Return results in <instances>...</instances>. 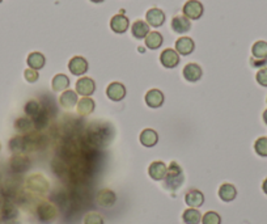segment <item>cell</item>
Wrapping results in <instances>:
<instances>
[{"label":"cell","instance_id":"d4e9b609","mask_svg":"<svg viewBox=\"0 0 267 224\" xmlns=\"http://www.w3.org/2000/svg\"><path fill=\"white\" fill-rule=\"evenodd\" d=\"M237 195V190L232 184H223L219 188V198L223 202H232Z\"/></svg>","mask_w":267,"mask_h":224},{"label":"cell","instance_id":"7bdbcfd3","mask_svg":"<svg viewBox=\"0 0 267 224\" xmlns=\"http://www.w3.org/2000/svg\"><path fill=\"white\" fill-rule=\"evenodd\" d=\"M90 1H92V3H102L104 0H90Z\"/></svg>","mask_w":267,"mask_h":224},{"label":"cell","instance_id":"ba28073f","mask_svg":"<svg viewBox=\"0 0 267 224\" xmlns=\"http://www.w3.org/2000/svg\"><path fill=\"white\" fill-rule=\"evenodd\" d=\"M106 94L108 97L114 102L122 101L123 98L126 97V88L125 85L118 81H114V83H110L106 88Z\"/></svg>","mask_w":267,"mask_h":224},{"label":"cell","instance_id":"484cf974","mask_svg":"<svg viewBox=\"0 0 267 224\" xmlns=\"http://www.w3.org/2000/svg\"><path fill=\"white\" fill-rule=\"evenodd\" d=\"M26 63L29 66V69L33 70H41L46 63V59H45V55L42 53H38V51H34V53H30L28 55V59H26Z\"/></svg>","mask_w":267,"mask_h":224},{"label":"cell","instance_id":"e0dca14e","mask_svg":"<svg viewBox=\"0 0 267 224\" xmlns=\"http://www.w3.org/2000/svg\"><path fill=\"white\" fill-rule=\"evenodd\" d=\"M195 44L190 37H181L176 41V51L180 55H190L194 51Z\"/></svg>","mask_w":267,"mask_h":224},{"label":"cell","instance_id":"44dd1931","mask_svg":"<svg viewBox=\"0 0 267 224\" xmlns=\"http://www.w3.org/2000/svg\"><path fill=\"white\" fill-rule=\"evenodd\" d=\"M77 102V93L73 90H65L59 97V104L63 109H72Z\"/></svg>","mask_w":267,"mask_h":224},{"label":"cell","instance_id":"f6af8a7d","mask_svg":"<svg viewBox=\"0 0 267 224\" xmlns=\"http://www.w3.org/2000/svg\"><path fill=\"white\" fill-rule=\"evenodd\" d=\"M1 1H3V0H0V3H1Z\"/></svg>","mask_w":267,"mask_h":224},{"label":"cell","instance_id":"1f68e13d","mask_svg":"<svg viewBox=\"0 0 267 224\" xmlns=\"http://www.w3.org/2000/svg\"><path fill=\"white\" fill-rule=\"evenodd\" d=\"M253 58L267 59V42L265 41H257L252 47Z\"/></svg>","mask_w":267,"mask_h":224},{"label":"cell","instance_id":"603a6c76","mask_svg":"<svg viewBox=\"0 0 267 224\" xmlns=\"http://www.w3.org/2000/svg\"><path fill=\"white\" fill-rule=\"evenodd\" d=\"M94 108H96V104H94L93 100L89 97H83L79 102H77V105H76V109H77V114H79V116H83V117L92 114L94 110Z\"/></svg>","mask_w":267,"mask_h":224},{"label":"cell","instance_id":"74e56055","mask_svg":"<svg viewBox=\"0 0 267 224\" xmlns=\"http://www.w3.org/2000/svg\"><path fill=\"white\" fill-rule=\"evenodd\" d=\"M24 77H25L28 83H36L38 77H40V75H38V71H37V70L26 69L25 71H24Z\"/></svg>","mask_w":267,"mask_h":224},{"label":"cell","instance_id":"7c38bea8","mask_svg":"<svg viewBox=\"0 0 267 224\" xmlns=\"http://www.w3.org/2000/svg\"><path fill=\"white\" fill-rule=\"evenodd\" d=\"M129 25H130L129 18L125 15H122V13L114 15L112 17V20H110V28L117 34H122V33L126 32L129 29Z\"/></svg>","mask_w":267,"mask_h":224},{"label":"cell","instance_id":"4316f807","mask_svg":"<svg viewBox=\"0 0 267 224\" xmlns=\"http://www.w3.org/2000/svg\"><path fill=\"white\" fill-rule=\"evenodd\" d=\"M69 85V79L68 76L65 75V74H58V75H55L53 77V81H51V88L55 92H65L67 90Z\"/></svg>","mask_w":267,"mask_h":224},{"label":"cell","instance_id":"6da1fadb","mask_svg":"<svg viewBox=\"0 0 267 224\" xmlns=\"http://www.w3.org/2000/svg\"><path fill=\"white\" fill-rule=\"evenodd\" d=\"M114 131L110 127V125H90L87 133V145L90 149H100V147H106L112 142L114 137Z\"/></svg>","mask_w":267,"mask_h":224},{"label":"cell","instance_id":"ab89813d","mask_svg":"<svg viewBox=\"0 0 267 224\" xmlns=\"http://www.w3.org/2000/svg\"><path fill=\"white\" fill-rule=\"evenodd\" d=\"M250 65H252L253 67H265V66L267 65V59H257L252 57V59H250Z\"/></svg>","mask_w":267,"mask_h":224},{"label":"cell","instance_id":"277c9868","mask_svg":"<svg viewBox=\"0 0 267 224\" xmlns=\"http://www.w3.org/2000/svg\"><path fill=\"white\" fill-rule=\"evenodd\" d=\"M203 11V4L199 1V0H188L185 3L184 8H182V12H184V16L189 18V20H198V18L202 17Z\"/></svg>","mask_w":267,"mask_h":224},{"label":"cell","instance_id":"4fadbf2b","mask_svg":"<svg viewBox=\"0 0 267 224\" xmlns=\"http://www.w3.org/2000/svg\"><path fill=\"white\" fill-rule=\"evenodd\" d=\"M184 77L190 83H195V81H198L200 77H202V69H200V66H198L197 63H188V65L184 67Z\"/></svg>","mask_w":267,"mask_h":224},{"label":"cell","instance_id":"30bf717a","mask_svg":"<svg viewBox=\"0 0 267 224\" xmlns=\"http://www.w3.org/2000/svg\"><path fill=\"white\" fill-rule=\"evenodd\" d=\"M68 70L75 76H81L88 71V62L83 57H73L68 62Z\"/></svg>","mask_w":267,"mask_h":224},{"label":"cell","instance_id":"7a4b0ae2","mask_svg":"<svg viewBox=\"0 0 267 224\" xmlns=\"http://www.w3.org/2000/svg\"><path fill=\"white\" fill-rule=\"evenodd\" d=\"M164 180H165L166 189H169V190L180 189L185 181L184 172H182V168L180 166V164L176 163V161H172L168 166V172H166V176Z\"/></svg>","mask_w":267,"mask_h":224},{"label":"cell","instance_id":"3957f363","mask_svg":"<svg viewBox=\"0 0 267 224\" xmlns=\"http://www.w3.org/2000/svg\"><path fill=\"white\" fill-rule=\"evenodd\" d=\"M37 217L42 223H51L58 217V210L50 202H42L37 207Z\"/></svg>","mask_w":267,"mask_h":224},{"label":"cell","instance_id":"5bb4252c","mask_svg":"<svg viewBox=\"0 0 267 224\" xmlns=\"http://www.w3.org/2000/svg\"><path fill=\"white\" fill-rule=\"evenodd\" d=\"M96 201L100 206L102 207H112L117 201L116 193L110 189H102L96 195Z\"/></svg>","mask_w":267,"mask_h":224},{"label":"cell","instance_id":"f35d334b","mask_svg":"<svg viewBox=\"0 0 267 224\" xmlns=\"http://www.w3.org/2000/svg\"><path fill=\"white\" fill-rule=\"evenodd\" d=\"M256 79L260 85L267 87V69H261L256 75Z\"/></svg>","mask_w":267,"mask_h":224},{"label":"cell","instance_id":"ee69618b","mask_svg":"<svg viewBox=\"0 0 267 224\" xmlns=\"http://www.w3.org/2000/svg\"><path fill=\"white\" fill-rule=\"evenodd\" d=\"M0 149H1V145H0Z\"/></svg>","mask_w":267,"mask_h":224},{"label":"cell","instance_id":"52a82bcc","mask_svg":"<svg viewBox=\"0 0 267 224\" xmlns=\"http://www.w3.org/2000/svg\"><path fill=\"white\" fill-rule=\"evenodd\" d=\"M160 62L165 69H174L180 63V54L173 49H165L160 55Z\"/></svg>","mask_w":267,"mask_h":224},{"label":"cell","instance_id":"d6986e66","mask_svg":"<svg viewBox=\"0 0 267 224\" xmlns=\"http://www.w3.org/2000/svg\"><path fill=\"white\" fill-rule=\"evenodd\" d=\"M0 215H1L3 221H12L17 217V207L11 201L4 199L0 205Z\"/></svg>","mask_w":267,"mask_h":224},{"label":"cell","instance_id":"e575fe53","mask_svg":"<svg viewBox=\"0 0 267 224\" xmlns=\"http://www.w3.org/2000/svg\"><path fill=\"white\" fill-rule=\"evenodd\" d=\"M254 149H256L257 155H260L261 157H267V138H258L254 143Z\"/></svg>","mask_w":267,"mask_h":224},{"label":"cell","instance_id":"836d02e7","mask_svg":"<svg viewBox=\"0 0 267 224\" xmlns=\"http://www.w3.org/2000/svg\"><path fill=\"white\" fill-rule=\"evenodd\" d=\"M42 109L44 108L41 106L40 102H37L36 100H32V101L26 102L24 110H25V114L29 117V118H34V117H37L40 114Z\"/></svg>","mask_w":267,"mask_h":224},{"label":"cell","instance_id":"f1b7e54d","mask_svg":"<svg viewBox=\"0 0 267 224\" xmlns=\"http://www.w3.org/2000/svg\"><path fill=\"white\" fill-rule=\"evenodd\" d=\"M182 221L185 224H199L202 222V214L199 213V210L190 207L182 214Z\"/></svg>","mask_w":267,"mask_h":224},{"label":"cell","instance_id":"5b68a950","mask_svg":"<svg viewBox=\"0 0 267 224\" xmlns=\"http://www.w3.org/2000/svg\"><path fill=\"white\" fill-rule=\"evenodd\" d=\"M26 186L29 190L36 193H46L49 190V182L44 176L40 174H33L26 181Z\"/></svg>","mask_w":267,"mask_h":224},{"label":"cell","instance_id":"7402d4cb","mask_svg":"<svg viewBox=\"0 0 267 224\" xmlns=\"http://www.w3.org/2000/svg\"><path fill=\"white\" fill-rule=\"evenodd\" d=\"M140 143L144 147H153V146L157 145V142H159V135L156 133L155 130H152V129H145L140 133Z\"/></svg>","mask_w":267,"mask_h":224},{"label":"cell","instance_id":"2e32d148","mask_svg":"<svg viewBox=\"0 0 267 224\" xmlns=\"http://www.w3.org/2000/svg\"><path fill=\"white\" fill-rule=\"evenodd\" d=\"M166 172H168V166L163 161H153L148 168V174L152 180L161 181L165 178Z\"/></svg>","mask_w":267,"mask_h":224},{"label":"cell","instance_id":"b9f144b4","mask_svg":"<svg viewBox=\"0 0 267 224\" xmlns=\"http://www.w3.org/2000/svg\"><path fill=\"white\" fill-rule=\"evenodd\" d=\"M264 121H265V123L267 125V109L264 112Z\"/></svg>","mask_w":267,"mask_h":224},{"label":"cell","instance_id":"9c48e42d","mask_svg":"<svg viewBox=\"0 0 267 224\" xmlns=\"http://www.w3.org/2000/svg\"><path fill=\"white\" fill-rule=\"evenodd\" d=\"M145 21L149 26L159 28L165 22V13L160 8H151L145 13Z\"/></svg>","mask_w":267,"mask_h":224},{"label":"cell","instance_id":"83f0119b","mask_svg":"<svg viewBox=\"0 0 267 224\" xmlns=\"http://www.w3.org/2000/svg\"><path fill=\"white\" fill-rule=\"evenodd\" d=\"M9 149L15 155H21L22 152H26L25 138L21 137V135L12 138L11 141H9Z\"/></svg>","mask_w":267,"mask_h":224},{"label":"cell","instance_id":"d590c367","mask_svg":"<svg viewBox=\"0 0 267 224\" xmlns=\"http://www.w3.org/2000/svg\"><path fill=\"white\" fill-rule=\"evenodd\" d=\"M220 215L215 211H208L202 217V224H220Z\"/></svg>","mask_w":267,"mask_h":224},{"label":"cell","instance_id":"8d00e7d4","mask_svg":"<svg viewBox=\"0 0 267 224\" xmlns=\"http://www.w3.org/2000/svg\"><path fill=\"white\" fill-rule=\"evenodd\" d=\"M84 224H104V219L98 213H88L84 217Z\"/></svg>","mask_w":267,"mask_h":224},{"label":"cell","instance_id":"bcb514c9","mask_svg":"<svg viewBox=\"0 0 267 224\" xmlns=\"http://www.w3.org/2000/svg\"><path fill=\"white\" fill-rule=\"evenodd\" d=\"M0 219H1V215H0Z\"/></svg>","mask_w":267,"mask_h":224},{"label":"cell","instance_id":"f546056e","mask_svg":"<svg viewBox=\"0 0 267 224\" xmlns=\"http://www.w3.org/2000/svg\"><path fill=\"white\" fill-rule=\"evenodd\" d=\"M164 42V38L161 36V33L159 32H149L148 36L145 37V46L151 49V50H156L159 49Z\"/></svg>","mask_w":267,"mask_h":224},{"label":"cell","instance_id":"8fae6325","mask_svg":"<svg viewBox=\"0 0 267 224\" xmlns=\"http://www.w3.org/2000/svg\"><path fill=\"white\" fill-rule=\"evenodd\" d=\"M9 166H11L12 172H15V173H24L30 166V160L29 157L24 155H15L12 156Z\"/></svg>","mask_w":267,"mask_h":224},{"label":"cell","instance_id":"8992f818","mask_svg":"<svg viewBox=\"0 0 267 224\" xmlns=\"http://www.w3.org/2000/svg\"><path fill=\"white\" fill-rule=\"evenodd\" d=\"M96 90V83L90 77H80L76 81V93L81 94L84 97H88L94 93Z\"/></svg>","mask_w":267,"mask_h":224},{"label":"cell","instance_id":"ac0fdd59","mask_svg":"<svg viewBox=\"0 0 267 224\" xmlns=\"http://www.w3.org/2000/svg\"><path fill=\"white\" fill-rule=\"evenodd\" d=\"M164 100L165 97H164L163 92L159 89H151L145 94V104L152 109L160 108L164 104Z\"/></svg>","mask_w":267,"mask_h":224},{"label":"cell","instance_id":"60d3db41","mask_svg":"<svg viewBox=\"0 0 267 224\" xmlns=\"http://www.w3.org/2000/svg\"><path fill=\"white\" fill-rule=\"evenodd\" d=\"M262 190H264L265 194L267 195V178L264 181V184H262Z\"/></svg>","mask_w":267,"mask_h":224},{"label":"cell","instance_id":"9a60e30c","mask_svg":"<svg viewBox=\"0 0 267 224\" xmlns=\"http://www.w3.org/2000/svg\"><path fill=\"white\" fill-rule=\"evenodd\" d=\"M185 202L192 209H198V207H200L204 203V195H203L202 192L197 190V189H192L185 195Z\"/></svg>","mask_w":267,"mask_h":224},{"label":"cell","instance_id":"d6a6232c","mask_svg":"<svg viewBox=\"0 0 267 224\" xmlns=\"http://www.w3.org/2000/svg\"><path fill=\"white\" fill-rule=\"evenodd\" d=\"M32 121L37 130H42V129H45V127L47 126V123H49V114H47L46 109L45 108L42 109L40 114L37 117H34V118H32Z\"/></svg>","mask_w":267,"mask_h":224},{"label":"cell","instance_id":"4dcf8cb0","mask_svg":"<svg viewBox=\"0 0 267 224\" xmlns=\"http://www.w3.org/2000/svg\"><path fill=\"white\" fill-rule=\"evenodd\" d=\"M33 127H34V125H33L32 118H29L28 116L21 117V118L16 120L15 122V129L18 131V133H21V134L30 133Z\"/></svg>","mask_w":267,"mask_h":224},{"label":"cell","instance_id":"ffe728a7","mask_svg":"<svg viewBox=\"0 0 267 224\" xmlns=\"http://www.w3.org/2000/svg\"><path fill=\"white\" fill-rule=\"evenodd\" d=\"M192 28V22L186 16H176L172 20V29L178 34H184Z\"/></svg>","mask_w":267,"mask_h":224},{"label":"cell","instance_id":"cb8c5ba5","mask_svg":"<svg viewBox=\"0 0 267 224\" xmlns=\"http://www.w3.org/2000/svg\"><path fill=\"white\" fill-rule=\"evenodd\" d=\"M131 33H133V36L137 40H143L145 37L148 36L149 33V25L143 20H137L131 26Z\"/></svg>","mask_w":267,"mask_h":224}]
</instances>
